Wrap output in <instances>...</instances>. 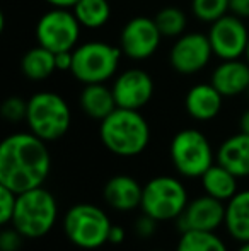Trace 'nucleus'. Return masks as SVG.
<instances>
[{
  "instance_id": "obj_13",
  "label": "nucleus",
  "mask_w": 249,
  "mask_h": 251,
  "mask_svg": "<svg viewBox=\"0 0 249 251\" xmlns=\"http://www.w3.org/2000/svg\"><path fill=\"white\" fill-rule=\"evenodd\" d=\"M212 55L213 50L208 34L205 36L202 33H188L181 34L180 40L173 45L169 53V62L178 74L193 75L208 65Z\"/></svg>"
},
{
  "instance_id": "obj_17",
  "label": "nucleus",
  "mask_w": 249,
  "mask_h": 251,
  "mask_svg": "<svg viewBox=\"0 0 249 251\" xmlns=\"http://www.w3.org/2000/svg\"><path fill=\"white\" fill-rule=\"evenodd\" d=\"M224 96L210 84H196L188 91L184 98V108L188 115L196 122H210L222 109Z\"/></svg>"
},
{
  "instance_id": "obj_23",
  "label": "nucleus",
  "mask_w": 249,
  "mask_h": 251,
  "mask_svg": "<svg viewBox=\"0 0 249 251\" xmlns=\"http://www.w3.org/2000/svg\"><path fill=\"white\" fill-rule=\"evenodd\" d=\"M72 10L80 26L87 29H97L104 26L111 17L110 0H79Z\"/></svg>"
},
{
  "instance_id": "obj_38",
  "label": "nucleus",
  "mask_w": 249,
  "mask_h": 251,
  "mask_svg": "<svg viewBox=\"0 0 249 251\" xmlns=\"http://www.w3.org/2000/svg\"><path fill=\"white\" fill-rule=\"evenodd\" d=\"M246 93H248V96H249V87H248V91H246Z\"/></svg>"
},
{
  "instance_id": "obj_9",
  "label": "nucleus",
  "mask_w": 249,
  "mask_h": 251,
  "mask_svg": "<svg viewBox=\"0 0 249 251\" xmlns=\"http://www.w3.org/2000/svg\"><path fill=\"white\" fill-rule=\"evenodd\" d=\"M80 23L73 10L53 7L45 12L36 24L38 45L53 53L73 51L80 36Z\"/></svg>"
},
{
  "instance_id": "obj_10",
  "label": "nucleus",
  "mask_w": 249,
  "mask_h": 251,
  "mask_svg": "<svg viewBox=\"0 0 249 251\" xmlns=\"http://www.w3.org/2000/svg\"><path fill=\"white\" fill-rule=\"evenodd\" d=\"M208 40L213 55H217L220 60H236L246 53L249 31L241 17L226 14L219 21L212 23Z\"/></svg>"
},
{
  "instance_id": "obj_11",
  "label": "nucleus",
  "mask_w": 249,
  "mask_h": 251,
  "mask_svg": "<svg viewBox=\"0 0 249 251\" xmlns=\"http://www.w3.org/2000/svg\"><path fill=\"white\" fill-rule=\"evenodd\" d=\"M174 222L180 232L219 231L226 222V201L203 193L189 200L181 217Z\"/></svg>"
},
{
  "instance_id": "obj_26",
  "label": "nucleus",
  "mask_w": 249,
  "mask_h": 251,
  "mask_svg": "<svg viewBox=\"0 0 249 251\" xmlns=\"http://www.w3.org/2000/svg\"><path fill=\"white\" fill-rule=\"evenodd\" d=\"M191 9L196 19L212 24L229 12V0H191Z\"/></svg>"
},
{
  "instance_id": "obj_31",
  "label": "nucleus",
  "mask_w": 249,
  "mask_h": 251,
  "mask_svg": "<svg viewBox=\"0 0 249 251\" xmlns=\"http://www.w3.org/2000/svg\"><path fill=\"white\" fill-rule=\"evenodd\" d=\"M229 12L246 19L249 17V0H229Z\"/></svg>"
},
{
  "instance_id": "obj_29",
  "label": "nucleus",
  "mask_w": 249,
  "mask_h": 251,
  "mask_svg": "<svg viewBox=\"0 0 249 251\" xmlns=\"http://www.w3.org/2000/svg\"><path fill=\"white\" fill-rule=\"evenodd\" d=\"M157 224H159V221H156V219H152L147 214H142L135 221V224H133V231H135V234L138 236V238L149 239L156 234Z\"/></svg>"
},
{
  "instance_id": "obj_34",
  "label": "nucleus",
  "mask_w": 249,
  "mask_h": 251,
  "mask_svg": "<svg viewBox=\"0 0 249 251\" xmlns=\"http://www.w3.org/2000/svg\"><path fill=\"white\" fill-rule=\"evenodd\" d=\"M51 7H62V9H72L79 0H45Z\"/></svg>"
},
{
  "instance_id": "obj_25",
  "label": "nucleus",
  "mask_w": 249,
  "mask_h": 251,
  "mask_svg": "<svg viewBox=\"0 0 249 251\" xmlns=\"http://www.w3.org/2000/svg\"><path fill=\"white\" fill-rule=\"evenodd\" d=\"M157 27L162 33V36L167 38H176L181 36L186 29V14L178 7H166V9L159 10L157 16L154 17Z\"/></svg>"
},
{
  "instance_id": "obj_12",
  "label": "nucleus",
  "mask_w": 249,
  "mask_h": 251,
  "mask_svg": "<svg viewBox=\"0 0 249 251\" xmlns=\"http://www.w3.org/2000/svg\"><path fill=\"white\" fill-rule=\"evenodd\" d=\"M162 33L156 21L145 16H136L130 19L121 29L120 48L128 58L147 60L159 48Z\"/></svg>"
},
{
  "instance_id": "obj_7",
  "label": "nucleus",
  "mask_w": 249,
  "mask_h": 251,
  "mask_svg": "<svg viewBox=\"0 0 249 251\" xmlns=\"http://www.w3.org/2000/svg\"><path fill=\"white\" fill-rule=\"evenodd\" d=\"M169 157L178 175L183 178H202L210 166H213L212 144L205 133L196 128L180 130L169 146Z\"/></svg>"
},
{
  "instance_id": "obj_6",
  "label": "nucleus",
  "mask_w": 249,
  "mask_h": 251,
  "mask_svg": "<svg viewBox=\"0 0 249 251\" xmlns=\"http://www.w3.org/2000/svg\"><path fill=\"white\" fill-rule=\"evenodd\" d=\"M188 201V190L181 179L156 176L143 185L140 210L159 222H169L181 217Z\"/></svg>"
},
{
  "instance_id": "obj_27",
  "label": "nucleus",
  "mask_w": 249,
  "mask_h": 251,
  "mask_svg": "<svg viewBox=\"0 0 249 251\" xmlns=\"http://www.w3.org/2000/svg\"><path fill=\"white\" fill-rule=\"evenodd\" d=\"M2 116L7 122H21V120H26L27 115V101H24L19 96H10L2 102V108H0Z\"/></svg>"
},
{
  "instance_id": "obj_4",
  "label": "nucleus",
  "mask_w": 249,
  "mask_h": 251,
  "mask_svg": "<svg viewBox=\"0 0 249 251\" xmlns=\"http://www.w3.org/2000/svg\"><path fill=\"white\" fill-rule=\"evenodd\" d=\"M63 232L80 250H97L110 239L111 219L94 203H75L63 215Z\"/></svg>"
},
{
  "instance_id": "obj_15",
  "label": "nucleus",
  "mask_w": 249,
  "mask_h": 251,
  "mask_svg": "<svg viewBox=\"0 0 249 251\" xmlns=\"http://www.w3.org/2000/svg\"><path fill=\"white\" fill-rule=\"evenodd\" d=\"M143 186L128 175H116L106 181L103 199L108 207L116 212H132L140 208Z\"/></svg>"
},
{
  "instance_id": "obj_22",
  "label": "nucleus",
  "mask_w": 249,
  "mask_h": 251,
  "mask_svg": "<svg viewBox=\"0 0 249 251\" xmlns=\"http://www.w3.org/2000/svg\"><path fill=\"white\" fill-rule=\"evenodd\" d=\"M21 70L31 80H45L57 70L55 63V53L48 48L38 45L36 48H31L24 53L21 60Z\"/></svg>"
},
{
  "instance_id": "obj_28",
  "label": "nucleus",
  "mask_w": 249,
  "mask_h": 251,
  "mask_svg": "<svg viewBox=\"0 0 249 251\" xmlns=\"http://www.w3.org/2000/svg\"><path fill=\"white\" fill-rule=\"evenodd\" d=\"M17 193L9 190L7 186L0 185V222L3 226L12 224L14 210H16Z\"/></svg>"
},
{
  "instance_id": "obj_5",
  "label": "nucleus",
  "mask_w": 249,
  "mask_h": 251,
  "mask_svg": "<svg viewBox=\"0 0 249 251\" xmlns=\"http://www.w3.org/2000/svg\"><path fill=\"white\" fill-rule=\"evenodd\" d=\"M26 122L29 132L36 137L45 142H55L68 132L72 111L60 94L41 91L27 100Z\"/></svg>"
},
{
  "instance_id": "obj_2",
  "label": "nucleus",
  "mask_w": 249,
  "mask_h": 251,
  "mask_svg": "<svg viewBox=\"0 0 249 251\" xmlns=\"http://www.w3.org/2000/svg\"><path fill=\"white\" fill-rule=\"evenodd\" d=\"M99 139L111 154L135 157L150 142V126L138 109L116 108L101 122Z\"/></svg>"
},
{
  "instance_id": "obj_8",
  "label": "nucleus",
  "mask_w": 249,
  "mask_h": 251,
  "mask_svg": "<svg viewBox=\"0 0 249 251\" xmlns=\"http://www.w3.org/2000/svg\"><path fill=\"white\" fill-rule=\"evenodd\" d=\"M121 53V48L104 41H87L73 50L70 72L82 84H104L116 74Z\"/></svg>"
},
{
  "instance_id": "obj_19",
  "label": "nucleus",
  "mask_w": 249,
  "mask_h": 251,
  "mask_svg": "<svg viewBox=\"0 0 249 251\" xmlns=\"http://www.w3.org/2000/svg\"><path fill=\"white\" fill-rule=\"evenodd\" d=\"M227 234L237 243L249 241V188L239 190L226 203V222Z\"/></svg>"
},
{
  "instance_id": "obj_36",
  "label": "nucleus",
  "mask_w": 249,
  "mask_h": 251,
  "mask_svg": "<svg viewBox=\"0 0 249 251\" xmlns=\"http://www.w3.org/2000/svg\"><path fill=\"white\" fill-rule=\"evenodd\" d=\"M236 251H249V241L248 243H239V248Z\"/></svg>"
},
{
  "instance_id": "obj_1",
  "label": "nucleus",
  "mask_w": 249,
  "mask_h": 251,
  "mask_svg": "<svg viewBox=\"0 0 249 251\" xmlns=\"http://www.w3.org/2000/svg\"><path fill=\"white\" fill-rule=\"evenodd\" d=\"M51 169L46 142L33 132H17L0 144V185L14 193L40 188Z\"/></svg>"
},
{
  "instance_id": "obj_16",
  "label": "nucleus",
  "mask_w": 249,
  "mask_h": 251,
  "mask_svg": "<svg viewBox=\"0 0 249 251\" xmlns=\"http://www.w3.org/2000/svg\"><path fill=\"white\" fill-rule=\"evenodd\" d=\"M210 82L224 98L239 96L249 87V63L241 58L222 60L212 74Z\"/></svg>"
},
{
  "instance_id": "obj_32",
  "label": "nucleus",
  "mask_w": 249,
  "mask_h": 251,
  "mask_svg": "<svg viewBox=\"0 0 249 251\" xmlns=\"http://www.w3.org/2000/svg\"><path fill=\"white\" fill-rule=\"evenodd\" d=\"M55 63H57V70H60V72H67V70H72L73 51L55 53Z\"/></svg>"
},
{
  "instance_id": "obj_37",
  "label": "nucleus",
  "mask_w": 249,
  "mask_h": 251,
  "mask_svg": "<svg viewBox=\"0 0 249 251\" xmlns=\"http://www.w3.org/2000/svg\"><path fill=\"white\" fill-rule=\"evenodd\" d=\"M244 55H246V62L249 63V43H248V48H246V53H244Z\"/></svg>"
},
{
  "instance_id": "obj_24",
  "label": "nucleus",
  "mask_w": 249,
  "mask_h": 251,
  "mask_svg": "<svg viewBox=\"0 0 249 251\" xmlns=\"http://www.w3.org/2000/svg\"><path fill=\"white\" fill-rule=\"evenodd\" d=\"M176 251H229V248L217 231H186L181 232Z\"/></svg>"
},
{
  "instance_id": "obj_39",
  "label": "nucleus",
  "mask_w": 249,
  "mask_h": 251,
  "mask_svg": "<svg viewBox=\"0 0 249 251\" xmlns=\"http://www.w3.org/2000/svg\"><path fill=\"white\" fill-rule=\"evenodd\" d=\"M150 251H160V250H150Z\"/></svg>"
},
{
  "instance_id": "obj_35",
  "label": "nucleus",
  "mask_w": 249,
  "mask_h": 251,
  "mask_svg": "<svg viewBox=\"0 0 249 251\" xmlns=\"http://www.w3.org/2000/svg\"><path fill=\"white\" fill-rule=\"evenodd\" d=\"M239 128H241V132H244V133H248V135H249V108L243 113V115H241Z\"/></svg>"
},
{
  "instance_id": "obj_21",
  "label": "nucleus",
  "mask_w": 249,
  "mask_h": 251,
  "mask_svg": "<svg viewBox=\"0 0 249 251\" xmlns=\"http://www.w3.org/2000/svg\"><path fill=\"white\" fill-rule=\"evenodd\" d=\"M200 181H202L203 193L226 201V203L239 192V185H237L239 178L234 176L229 169L220 166L219 162L210 166L205 175L200 178Z\"/></svg>"
},
{
  "instance_id": "obj_30",
  "label": "nucleus",
  "mask_w": 249,
  "mask_h": 251,
  "mask_svg": "<svg viewBox=\"0 0 249 251\" xmlns=\"http://www.w3.org/2000/svg\"><path fill=\"white\" fill-rule=\"evenodd\" d=\"M24 236L16 227H7L0 234V251H17L23 245Z\"/></svg>"
},
{
  "instance_id": "obj_3",
  "label": "nucleus",
  "mask_w": 249,
  "mask_h": 251,
  "mask_svg": "<svg viewBox=\"0 0 249 251\" xmlns=\"http://www.w3.org/2000/svg\"><path fill=\"white\" fill-rule=\"evenodd\" d=\"M58 221V203L46 188L27 190L17 195L12 226L27 239L46 236Z\"/></svg>"
},
{
  "instance_id": "obj_14",
  "label": "nucleus",
  "mask_w": 249,
  "mask_h": 251,
  "mask_svg": "<svg viewBox=\"0 0 249 251\" xmlns=\"http://www.w3.org/2000/svg\"><path fill=\"white\" fill-rule=\"evenodd\" d=\"M113 94L118 108L140 109L154 96V80L145 70L128 69L114 80Z\"/></svg>"
},
{
  "instance_id": "obj_20",
  "label": "nucleus",
  "mask_w": 249,
  "mask_h": 251,
  "mask_svg": "<svg viewBox=\"0 0 249 251\" xmlns=\"http://www.w3.org/2000/svg\"><path fill=\"white\" fill-rule=\"evenodd\" d=\"M79 104L89 118L103 122L108 115L118 108L113 89L104 84H86L79 96Z\"/></svg>"
},
{
  "instance_id": "obj_33",
  "label": "nucleus",
  "mask_w": 249,
  "mask_h": 251,
  "mask_svg": "<svg viewBox=\"0 0 249 251\" xmlns=\"http://www.w3.org/2000/svg\"><path fill=\"white\" fill-rule=\"evenodd\" d=\"M125 238H126V232H125V229L121 227V226H118V224L111 226L110 239H108V243H110V245H121V243L125 241Z\"/></svg>"
},
{
  "instance_id": "obj_18",
  "label": "nucleus",
  "mask_w": 249,
  "mask_h": 251,
  "mask_svg": "<svg viewBox=\"0 0 249 251\" xmlns=\"http://www.w3.org/2000/svg\"><path fill=\"white\" fill-rule=\"evenodd\" d=\"M217 162L237 178H249V135L239 132L220 144L215 154Z\"/></svg>"
}]
</instances>
